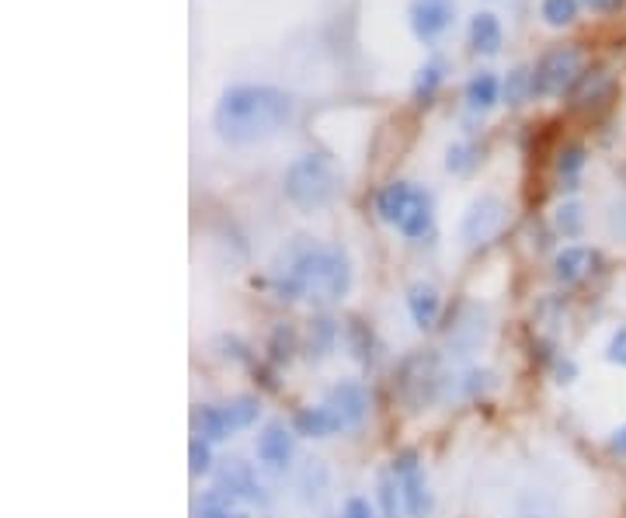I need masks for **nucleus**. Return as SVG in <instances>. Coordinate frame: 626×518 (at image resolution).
<instances>
[{
	"label": "nucleus",
	"mask_w": 626,
	"mask_h": 518,
	"mask_svg": "<svg viewBox=\"0 0 626 518\" xmlns=\"http://www.w3.org/2000/svg\"><path fill=\"white\" fill-rule=\"evenodd\" d=\"M272 290L279 299H342L352 290V262L337 244L296 237L275 257Z\"/></svg>",
	"instance_id": "nucleus-1"
},
{
	"label": "nucleus",
	"mask_w": 626,
	"mask_h": 518,
	"mask_svg": "<svg viewBox=\"0 0 626 518\" xmlns=\"http://www.w3.org/2000/svg\"><path fill=\"white\" fill-rule=\"evenodd\" d=\"M296 115V98L272 84H230L213 109V133L230 146L279 136Z\"/></svg>",
	"instance_id": "nucleus-2"
},
{
	"label": "nucleus",
	"mask_w": 626,
	"mask_h": 518,
	"mask_svg": "<svg viewBox=\"0 0 626 518\" xmlns=\"http://www.w3.org/2000/svg\"><path fill=\"white\" fill-rule=\"evenodd\" d=\"M282 189L296 210L317 213L342 192V174H337V167L331 164V158H324V153H300V158L285 167Z\"/></svg>",
	"instance_id": "nucleus-3"
},
{
	"label": "nucleus",
	"mask_w": 626,
	"mask_h": 518,
	"mask_svg": "<svg viewBox=\"0 0 626 518\" xmlns=\"http://www.w3.org/2000/svg\"><path fill=\"white\" fill-rule=\"evenodd\" d=\"M376 213L383 223L397 226L407 241H422L432 230V195L425 189L411 185V181H390L376 192Z\"/></svg>",
	"instance_id": "nucleus-4"
},
{
	"label": "nucleus",
	"mask_w": 626,
	"mask_h": 518,
	"mask_svg": "<svg viewBox=\"0 0 626 518\" xmlns=\"http://www.w3.org/2000/svg\"><path fill=\"white\" fill-rule=\"evenodd\" d=\"M585 53L578 45H557L533 67V94L539 98H561L574 91L585 77Z\"/></svg>",
	"instance_id": "nucleus-5"
},
{
	"label": "nucleus",
	"mask_w": 626,
	"mask_h": 518,
	"mask_svg": "<svg viewBox=\"0 0 626 518\" xmlns=\"http://www.w3.org/2000/svg\"><path fill=\"white\" fill-rule=\"evenodd\" d=\"M261 414V404L258 397H233L226 404H202L195 414H192V428L195 435L209 438V443H223L233 431L241 428H251Z\"/></svg>",
	"instance_id": "nucleus-6"
},
{
	"label": "nucleus",
	"mask_w": 626,
	"mask_h": 518,
	"mask_svg": "<svg viewBox=\"0 0 626 518\" xmlns=\"http://www.w3.org/2000/svg\"><path fill=\"white\" fill-rule=\"evenodd\" d=\"M442 369H438V355L432 352H414L401 362L397 373V394L411 410H425L438 400L442 394Z\"/></svg>",
	"instance_id": "nucleus-7"
},
{
	"label": "nucleus",
	"mask_w": 626,
	"mask_h": 518,
	"mask_svg": "<svg viewBox=\"0 0 626 518\" xmlns=\"http://www.w3.org/2000/svg\"><path fill=\"white\" fill-rule=\"evenodd\" d=\"M505 220H508V205L498 195H477L460 220V241L466 247H484L498 237Z\"/></svg>",
	"instance_id": "nucleus-8"
},
{
	"label": "nucleus",
	"mask_w": 626,
	"mask_h": 518,
	"mask_svg": "<svg viewBox=\"0 0 626 518\" xmlns=\"http://www.w3.org/2000/svg\"><path fill=\"white\" fill-rule=\"evenodd\" d=\"M394 477L401 487V501L407 518H428L432 515V490L425 480V466L414 449H404L394 456Z\"/></svg>",
	"instance_id": "nucleus-9"
},
{
	"label": "nucleus",
	"mask_w": 626,
	"mask_h": 518,
	"mask_svg": "<svg viewBox=\"0 0 626 518\" xmlns=\"http://www.w3.org/2000/svg\"><path fill=\"white\" fill-rule=\"evenodd\" d=\"M456 21V0H411L407 24L417 42H435L446 35Z\"/></svg>",
	"instance_id": "nucleus-10"
},
{
	"label": "nucleus",
	"mask_w": 626,
	"mask_h": 518,
	"mask_svg": "<svg viewBox=\"0 0 626 518\" xmlns=\"http://www.w3.org/2000/svg\"><path fill=\"white\" fill-rule=\"evenodd\" d=\"M324 407H331L337 414V421H342L345 428H355V425L365 421V414H370V394H365L362 383L342 379V383H334L327 390Z\"/></svg>",
	"instance_id": "nucleus-11"
},
{
	"label": "nucleus",
	"mask_w": 626,
	"mask_h": 518,
	"mask_svg": "<svg viewBox=\"0 0 626 518\" xmlns=\"http://www.w3.org/2000/svg\"><path fill=\"white\" fill-rule=\"evenodd\" d=\"M216 490L244 501H265V487L258 484L251 463L244 459H223V466L216 470Z\"/></svg>",
	"instance_id": "nucleus-12"
},
{
	"label": "nucleus",
	"mask_w": 626,
	"mask_h": 518,
	"mask_svg": "<svg viewBox=\"0 0 626 518\" xmlns=\"http://www.w3.org/2000/svg\"><path fill=\"white\" fill-rule=\"evenodd\" d=\"M598 265H603L598 251L582 247V244H571V247H564L554 257V278L561 282V286H578V282H585Z\"/></svg>",
	"instance_id": "nucleus-13"
},
{
	"label": "nucleus",
	"mask_w": 626,
	"mask_h": 518,
	"mask_svg": "<svg viewBox=\"0 0 626 518\" xmlns=\"http://www.w3.org/2000/svg\"><path fill=\"white\" fill-rule=\"evenodd\" d=\"M258 459L269 470H285L293 459V431H285L282 425H265V431L258 435Z\"/></svg>",
	"instance_id": "nucleus-14"
},
{
	"label": "nucleus",
	"mask_w": 626,
	"mask_h": 518,
	"mask_svg": "<svg viewBox=\"0 0 626 518\" xmlns=\"http://www.w3.org/2000/svg\"><path fill=\"white\" fill-rule=\"evenodd\" d=\"M404 299H407V309H411V317H414L417 327H422V331L435 327V321L442 314V296H438V290L432 286V282H411Z\"/></svg>",
	"instance_id": "nucleus-15"
},
{
	"label": "nucleus",
	"mask_w": 626,
	"mask_h": 518,
	"mask_svg": "<svg viewBox=\"0 0 626 518\" xmlns=\"http://www.w3.org/2000/svg\"><path fill=\"white\" fill-rule=\"evenodd\" d=\"M463 98H466V112L470 115H484L502 101V81L491 70H481V73H474L466 81Z\"/></svg>",
	"instance_id": "nucleus-16"
},
{
	"label": "nucleus",
	"mask_w": 626,
	"mask_h": 518,
	"mask_svg": "<svg viewBox=\"0 0 626 518\" xmlns=\"http://www.w3.org/2000/svg\"><path fill=\"white\" fill-rule=\"evenodd\" d=\"M502 42H505V32H502L498 14L481 11V14L470 18V45H474V53L498 57L502 53Z\"/></svg>",
	"instance_id": "nucleus-17"
},
{
	"label": "nucleus",
	"mask_w": 626,
	"mask_h": 518,
	"mask_svg": "<svg viewBox=\"0 0 626 518\" xmlns=\"http://www.w3.org/2000/svg\"><path fill=\"white\" fill-rule=\"evenodd\" d=\"M293 428H296V435H306V438H331V435H337L345 425L337 421V414L331 410V407H303V410H296V418H293Z\"/></svg>",
	"instance_id": "nucleus-18"
},
{
	"label": "nucleus",
	"mask_w": 626,
	"mask_h": 518,
	"mask_svg": "<svg viewBox=\"0 0 626 518\" xmlns=\"http://www.w3.org/2000/svg\"><path fill=\"white\" fill-rule=\"evenodd\" d=\"M446 84V60H438V57H432V60H425V67L417 70V77H414V88H411V94H414V105L417 109H428L432 101H435V94H438V88Z\"/></svg>",
	"instance_id": "nucleus-19"
},
{
	"label": "nucleus",
	"mask_w": 626,
	"mask_h": 518,
	"mask_svg": "<svg viewBox=\"0 0 626 518\" xmlns=\"http://www.w3.org/2000/svg\"><path fill=\"white\" fill-rule=\"evenodd\" d=\"M512 518H564V508L551 490H522L515 498Z\"/></svg>",
	"instance_id": "nucleus-20"
},
{
	"label": "nucleus",
	"mask_w": 626,
	"mask_h": 518,
	"mask_svg": "<svg viewBox=\"0 0 626 518\" xmlns=\"http://www.w3.org/2000/svg\"><path fill=\"white\" fill-rule=\"evenodd\" d=\"M574 94V109H595V105H606L609 94H613V77L609 73H585L582 84L571 91Z\"/></svg>",
	"instance_id": "nucleus-21"
},
{
	"label": "nucleus",
	"mask_w": 626,
	"mask_h": 518,
	"mask_svg": "<svg viewBox=\"0 0 626 518\" xmlns=\"http://www.w3.org/2000/svg\"><path fill=\"white\" fill-rule=\"evenodd\" d=\"M337 342V327L334 321L327 317H317V321H310V334H306V345H310V358H324Z\"/></svg>",
	"instance_id": "nucleus-22"
},
{
	"label": "nucleus",
	"mask_w": 626,
	"mask_h": 518,
	"mask_svg": "<svg viewBox=\"0 0 626 518\" xmlns=\"http://www.w3.org/2000/svg\"><path fill=\"white\" fill-rule=\"evenodd\" d=\"M582 0H543L539 4V18L551 24V29H567L578 18Z\"/></svg>",
	"instance_id": "nucleus-23"
},
{
	"label": "nucleus",
	"mask_w": 626,
	"mask_h": 518,
	"mask_svg": "<svg viewBox=\"0 0 626 518\" xmlns=\"http://www.w3.org/2000/svg\"><path fill=\"white\" fill-rule=\"evenodd\" d=\"M195 518H248V515L233 508V498L223 495V490H209V495L195 505Z\"/></svg>",
	"instance_id": "nucleus-24"
},
{
	"label": "nucleus",
	"mask_w": 626,
	"mask_h": 518,
	"mask_svg": "<svg viewBox=\"0 0 626 518\" xmlns=\"http://www.w3.org/2000/svg\"><path fill=\"white\" fill-rule=\"evenodd\" d=\"M345 338H349V348H352V358H359L362 366H370L373 362V331L365 327L362 321H349L345 324Z\"/></svg>",
	"instance_id": "nucleus-25"
},
{
	"label": "nucleus",
	"mask_w": 626,
	"mask_h": 518,
	"mask_svg": "<svg viewBox=\"0 0 626 518\" xmlns=\"http://www.w3.org/2000/svg\"><path fill=\"white\" fill-rule=\"evenodd\" d=\"M585 146H567L561 150V158H557V174L564 181V189H578V174L585 167Z\"/></svg>",
	"instance_id": "nucleus-26"
},
{
	"label": "nucleus",
	"mask_w": 626,
	"mask_h": 518,
	"mask_svg": "<svg viewBox=\"0 0 626 518\" xmlns=\"http://www.w3.org/2000/svg\"><path fill=\"white\" fill-rule=\"evenodd\" d=\"M533 94V70L529 67H515L505 81V101L508 105H522Z\"/></svg>",
	"instance_id": "nucleus-27"
},
{
	"label": "nucleus",
	"mask_w": 626,
	"mask_h": 518,
	"mask_svg": "<svg viewBox=\"0 0 626 518\" xmlns=\"http://www.w3.org/2000/svg\"><path fill=\"white\" fill-rule=\"evenodd\" d=\"M376 498H380V511H383V518H401V511H404V501H401V487L390 480L386 474L380 477V484H376Z\"/></svg>",
	"instance_id": "nucleus-28"
},
{
	"label": "nucleus",
	"mask_w": 626,
	"mask_h": 518,
	"mask_svg": "<svg viewBox=\"0 0 626 518\" xmlns=\"http://www.w3.org/2000/svg\"><path fill=\"white\" fill-rule=\"evenodd\" d=\"M477 161H481V150L474 143H453L446 150V171H453V174H466Z\"/></svg>",
	"instance_id": "nucleus-29"
},
{
	"label": "nucleus",
	"mask_w": 626,
	"mask_h": 518,
	"mask_svg": "<svg viewBox=\"0 0 626 518\" xmlns=\"http://www.w3.org/2000/svg\"><path fill=\"white\" fill-rule=\"evenodd\" d=\"M189 470L195 477L213 470V449H209V438H202V435H195L192 443H189Z\"/></svg>",
	"instance_id": "nucleus-30"
},
{
	"label": "nucleus",
	"mask_w": 626,
	"mask_h": 518,
	"mask_svg": "<svg viewBox=\"0 0 626 518\" xmlns=\"http://www.w3.org/2000/svg\"><path fill=\"white\" fill-rule=\"evenodd\" d=\"M557 226L564 237H578L582 226H585V216H582V205L578 202H564L557 210Z\"/></svg>",
	"instance_id": "nucleus-31"
},
{
	"label": "nucleus",
	"mask_w": 626,
	"mask_h": 518,
	"mask_svg": "<svg viewBox=\"0 0 626 518\" xmlns=\"http://www.w3.org/2000/svg\"><path fill=\"white\" fill-rule=\"evenodd\" d=\"M269 352H272V358L275 362H285V358H290L293 355V331L290 327H275L272 331V342H269Z\"/></svg>",
	"instance_id": "nucleus-32"
},
{
	"label": "nucleus",
	"mask_w": 626,
	"mask_h": 518,
	"mask_svg": "<svg viewBox=\"0 0 626 518\" xmlns=\"http://www.w3.org/2000/svg\"><path fill=\"white\" fill-rule=\"evenodd\" d=\"M606 358L626 369V327H619V331L613 334V338H609V345H606Z\"/></svg>",
	"instance_id": "nucleus-33"
},
{
	"label": "nucleus",
	"mask_w": 626,
	"mask_h": 518,
	"mask_svg": "<svg viewBox=\"0 0 626 518\" xmlns=\"http://www.w3.org/2000/svg\"><path fill=\"white\" fill-rule=\"evenodd\" d=\"M342 518H376V508L365 501V498H349L345 501V508H342Z\"/></svg>",
	"instance_id": "nucleus-34"
},
{
	"label": "nucleus",
	"mask_w": 626,
	"mask_h": 518,
	"mask_svg": "<svg viewBox=\"0 0 626 518\" xmlns=\"http://www.w3.org/2000/svg\"><path fill=\"white\" fill-rule=\"evenodd\" d=\"M626 4V0H582V8H588L592 14H613Z\"/></svg>",
	"instance_id": "nucleus-35"
},
{
	"label": "nucleus",
	"mask_w": 626,
	"mask_h": 518,
	"mask_svg": "<svg viewBox=\"0 0 626 518\" xmlns=\"http://www.w3.org/2000/svg\"><path fill=\"white\" fill-rule=\"evenodd\" d=\"M609 226H613L616 237H623V241H626V202H623V205H616V210L609 213Z\"/></svg>",
	"instance_id": "nucleus-36"
},
{
	"label": "nucleus",
	"mask_w": 626,
	"mask_h": 518,
	"mask_svg": "<svg viewBox=\"0 0 626 518\" xmlns=\"http://www.w3.org/2000/svg\"><path fill=\"white\" fill-rule=\"evenodd\" d=\"M613 453H619V456H626V425L613 431Z\"/></svg>",
	"instance_id": "nucleus-37"
},
{
	"label": "nucleus",
	"mask_w": 626,
	"mask_h": 518,
	"mask_svg": "<svg viewBox=\"0 0 626 518\" xmlns=\"http://www.w3.org/2000/svg\"><path fill=\"white\" fill-rule=\"evenodd\" d=\"M623 177H626V167H623Z\"/></svg>",
	"instance_id": "nucleus-38"
}]
</instances>
